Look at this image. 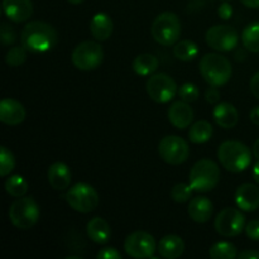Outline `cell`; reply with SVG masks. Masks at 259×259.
Segmentation results:
<instances>
[{"mask_svg": "<svg viewBox=\"0 0 259 259\" xmlns=\"http://www.w3.org/2000/svg\"><path fill=\"white\" fill-rule=\"evenodd\" d=\"M218 14H219V17L224 20H228L232 18L233 7L229 4V2H222L219 9H218Z\"/></svg>", "mask_w": 259, "mask_h": 259, "instance_id": "8d00e7d4", "label": "cell"}, {"mask_svg": "<svg viewBox=\"0 0 259 259\" xmlns=\"http://www.w3.org/2000/svg\"><path fill=\"white\" fill-rule=\"evenodd\" d=\"M47 179L48 184L51 185L52 189L62 191V190L68 189V186H70L71 180H72V174H71L70 167L66 163H63V162H55L48 168Z\"/></svg>", "mask_w": 259, "mask_h": 259, "instance_id": "ac0fdd59", "label": "cell"}, {"mask_svg": "<svg viewBox=\"0 0 259 259\" xmlns=\"http://www.w3.org/2000/svg\"><path fill=\"white\" fill-rule=\"evenodd\" d=\"M159 61L156 56L151 53H142L138 55L133 61V71L139 76H151L158 70Z\"/></svg>", "mask_w": 259, "mask_h": 259, "instance_id": "cb8c5ba5", "label": "cell"}, {"mask_svg": "<svg viewBox=\"0 0 259 259\" xmlns=\"http://www.w3.org/2000/svg\"><path fill=\"white\" fill-rule=\"evenodd\" d=\"M253 154L257 159H259V138L254 142V146H253Z\"/></svg>", "mask_w": 259, "mask_h": 259, "instance_id": "ee69618b", "label": "cell"}, {"mask_svg": "<svg viewBox=\"0 0 259 259\" xmlns=\"http://www.w3.org/2000/svg\"><path fill=\"white\" fill-rule=\"evenodd\" d=\"M168 120L175 128L186 129L194 120V110L186 101H174L168 109Z\"/></svg>", "mask_w": 259, "mask_h": 259, "instance_id": "e0dca14e", "label": "cell"}, {"mask_svg": "<svg viewBox=\"0 0 259 259\" xmlns=\"http://www.w3.org/2000/svg\"><path fill=\"white\" fill-rule=\"evenodd\" d=\"M40 210L33 197H17L9 207V219L15 228L28 230L39 220Z\"/></svg>", "mask_w": 259, "mask_h": 259, "instance_id": "8992f818", "label": "cell"}, {"mask_svg": "<svg viewBox=\"0 0 259 259\" xmlns=\"http://www.w3.org/2000/svg\"><path fill=\"white\" fill-rule=\"evenodd\" d=\"M67 2L71 3V4H73V5H78V4H81V3L85 2V0H67Z\"/></svg>", "mask_w": 259, "mask_h": 259, "instance_id": "f6af8a7d", "label": "cell"}, {"mask_svg": "<svg viewBox=\"0 0 259 259\" xmlns=\"http://www.w3.org/2000/svg\"><path fill=\"white\" fill-rule=\"evenodd\" d=\"M86 233L96 244H106L111 237V228L105 219L95 217L86 225Z\"/></svg>", "mask_w": 259, "mask_h": 259, "instance_id": "7402d4cb", "label": "cell"}, {"mask_svg": "<svg viewBox=\"0 0 259 259\" xmlns=\"http://www.w3.org/2000/svg\"><path fill=\"white\" fill-rule=\"evenodd\" d=\"M253 177H254L255 182L259 185V159L257 163L254 164V167H253Z\"/></svg>", "mask_w": 259, "mask_h": 259, "instance_id": "7bdbcfd3", "label": "cell"}, {"mask_svg": "<svg viewBox=\"0 0 259 259\" xmlns=\"http://www.w3.org/2000/svg\"><path fill=\"white\" fill-rule=\"evenodd\" d=\"M124 249H125L126 254L132 258H152L157 250L156 240H154L153 235L149 233L138 230L126 237L125 242H124Z\"/></svg>", "mask_w": 259, "mask_h": 259, "instance_id": "7c38bea8", "label": "cell"}, {"mask_svg": "<svg viewBox=\"0 0 259 259\" xmlns=\"http://www.w3.org/2000/svg\"><path fill=\"white\" fill-rule=\"evenodd\" d=\"M190 186L196 192H209L217 187L220 180L219 166L211 159H200L190 171Z\"/></svg>", "mask_w": 259, "mask_h": 259, "instance_id": "277c9868", "label": "cell"}, {"mask_svg": "<svg viewBox=\"0 0 259 259\" xmlns=\"http://www.w3.org/2000/svg\"><path fill=\"white\" fill-rule=\"evenodd\" d=\"M214 225L217 233L222 237H237L245 230V217L240 209L227 207L217 215Z\"/></svg>", "mask_w": 259, "mask_h": 259, "instance_id": "30bf717a", "label": "cell"}, {"mask_svg": "<svg viewBox=\"0 0 259 259\" xmlns=\"http://www.w3.org/2000/svg\"><path fill=\"white\" fill-rule=\"evenodd\" d=\"M220 2H230V0H220Z\"/></svg>", "mask_w": 259, "mask_h": 259, "instance_id": "bcb514c9", "label": "cell"}, {"mask_svg": "<svg viewBox=\"0 0 259 259\" xmlns=\"http://www.w3.org/2000/svg\"><path fill=\"white\" fill-rule=\"evenodd\" d=\"M29 185L25 179L19 175H13L5 180V191L13 197H22L28 192Z\"/></svg>", "mask_w": 259, "mask_h": 259, "instance_id": "4316f807", "label": "cell"}, {"mask_svg": "<svg viewBox=\"0 0 259 259\" xmlns=\"http://www.w3.org/2000/svg\"><path fill=\"white\" fill-rule=\"evenodd\" d=\"M0 35H2V42L4 46H9V45H13V43L15 42V39H17V34H15L14 29H13L10 25L8 24H3L2 25V32H0Z\"/></svg>", "mask_w": 259, "mask_h": 259, "instance_id": "836d02e7", "label": "cell"}, {"mask_svg": "<svg viewBox=\"0 0 259 259\" xmlns=\"http://www.w3.org/2000/svg\"><path fill=\"white\" fill-rule=\"evenodd\" d=\"M250 90H252L253 95L259 99V72L255 73L250 80Z\"/></svg>", "mask_w": 259, "mask_h": 259, "instance_id": "f35d334b", "label": "cell"}, {"mask_svg": "<svg viewBox=\"0 0 259 259\" xmlns=\"http://www.w3.org/2000/svg\"><path fill=\"white\" fill-rule=\"evenodd\" d=\"M25 109L22 103L12 98H5L0 101V121L7 125H19L25 119Z\"/></svg>", "mask_w": 259, "mask_h": 259, "instance_id": "5bb4252c", "label": "cell"}, {"mask_svg": "<svg viewBox=\"0 0 259 259\" xmlns=\"http://www.w3.org/2000/svg\"><path fill=\"white\" fill-rule=\"evenodd\" d=\"M158 153L162 161L172 166H179L187 161L190 147L184 138L179 136H167L158 144Z\"/></svg>", "mask_w": 259, "mask_h": 259, "instance_id": "9c48e42d", "label": "cell"}, {"mask_svg": "<svg viewBox=\"0 0 259 259\" xmlns=\"http://www.w3.org/2000/svg\"><path fill=\"white\" fill-rule=\"evenodd\" d=\"M200 73L210 86H224L232 77V63L219 53H206L200 61Z\"/></svg>", "mask_w": 259, "mask_h": 259, "instance_id": "3957f363", "label": "cell"}, {"mask_svg": "<svg viewBox=\"0 0 259 259\" xmlns=\"http://www.w3.org/2000/svg\"><path fill=\"white\" fill-rule=\"evenodd\" d=\"M114 23L106 13H96L90 20V32L98 42L109 39L113 34Z\"/></svg>", "mask_w": 259, "mask_h": 259, "instance_id": "44dd1931", "label": "cell"}, {"mask_svg": "<svg viewBox=\"0 0 259 259\" xmlns=\"http://www.w3.org/2000/svg\"><path fill=\"white\" fill-rule=\"evenodd\" d=\"M192 187L190 186V184H184V182H180V184H176L174 187H172L171 191V197L174 201L179 202V204H184V202L190 201L192 196Z\"/></svg>", "mask_w": 259, "mask_h": 259, "instance_id": "1f68e13d", "label": "cell"}, {"mask_svg": "<svg viewBox=\"0 0 259 259\" xmlns=\"http://www.w3.org/2000/svg\"><path fill=\"white\" fill-rule=\"evenodd\" d=\"M235 204L238 209L252 212L259 209V189L253 184H243L235 191Z\"/></svg>", "mask_w": 259, "mask_h": 259, "instance_id": "9a60e30c", "label": "cell"}, {"mask_svg": "<svg viewBox=\"0 0 259 259\" xmlns=\"http://www.w3.org/2000/svg\"><path fill=\"white\" fill-rule=\"evenodd\" d=\"M151 33L159 45L175 46L181 37V22L175 13H161L152 23Z\"/></svg>", "mask_w": 259, "mask_h": 259, "instance_id": "5b68a950", "label": "cell"}, {"mask_svg": "<svg viewBox=\"0 0 259 259\" xmlns=\"http://www.w3.org/2000/svg\"><path fill=\"white\" fill-rule=\"evenodd\" d=\"M209 255L212 259H234L238 257V252L233 243L219 242L210 248Z\"/></svg>", "mask_w": 259, "mask_h": 259, "instance_id": "f1b7e54d", "label": "cell"}, {"mask_svg": "<svg viewBox=\"0 0 259 259\" xmlns=\"http://www.w3.org/2000/svg\"><path fill=\"white\" fill-rule=\"evenodd\" d=\"M66 201L71 209L81 214L94 211L99 205V195L91 185L78 182L73 185L66 194Z\"/></svg>", "mask_w": 259, "mask_h": 259, "instance_id": "ba28073f", "label": "cell"}, {"mask_svg": "<svg viewBox=\"0 0 259 259\" xmlns=\"http://www.w3.org/2000/svg\"><path fill=\"white\" fill-rule=\"evenodd\" d=\"M146 88L149 98L158 104L169 103L179 93L176 81L163 72L152 75L147 81Z\"/></svg>", "mask_w": 259, "mask_h": 259, "instance_id": "8fae6325", "label": "cell"}, {"mask_svg": "<svg viewBox=\"0 0 259 259\" xmlns=\"http://www.w3.org/2000/svg\"><path fill=\"white\" fill-rule=\"evenodd\" d=\"M27 52L24 46H17V47H12L7 52L5 56V62L10 67H18V66L23 65L27 61Z\"/></svg>", "mask_w": 259, "mask_h": 259, "instance_id": "f546056e", "label": "cell"}, {"mask_svg": "<svg viewBox=\"0 0 259 259\" xmlns=\"http://www.w3.org/2000/svg\"><path fill=\"white\" fill-rule=\"evenodd\" d=\"M15 158L14 154L5 146L0 148V176L5 177L14 169Z\"/></svg>", "mask_w": 259, "mask_h": 259, "instance_id": "4dcf8cb0", "label": "cell"}, {"mask_svg": "<svg viewBox=\"0 0 259 259\" xmlns=\"http://www.w3.org/2000/svg\"><path fill=\"white\" fill-rule=\"evenodd\" d=\"M157 250L161 257L166 259H176L184 254L185 243L179 235L168 234L159 240Z\"/></svg>", "mask_w": 259, "mask_h": 259, "instance_id": "603a6c76", "label": "cell"}, {"mask_svg": "<svg viewBox=\"0 0 259 259\" xmlns=\"http://www.w3.org/2000/svg\"><path fill=\"white\" fill-rule=\"evenodd\" d=\"M73 66L81 71H93L104 61V50L95 40L78 43L71 56Z\"/></svg>", "mask_w": 259, "mask_h": 259, "instance_id": "52a82bcc", "label": "cell"}, {"mask_svg": "<svg viewBox=\"0 0 259 259\" xmlns=\"http://www.w3.org/2000/svg\"><path fill=\"white\" fill-rule=\"evenodd\" d=\"M250 120H252L253 124L259 126V106H255L250 110Z\"/></svg>", "mask_w": 259, "mask_h": 259, "instance_id": "60d3db41", "label": "cell"}, {"mask_svg": "<svg viewBox=\"0 0 259 259\" xmlns=\"http://www.w3.org/2000/svg\"><path fill=\"white\" fill-rule=\"evenodd\" d=\"M96 257L99 259H121V254L118 252V249H115V248L108 247L99 250Z\"/></svg>", "mask_w": 259, "mask_h": 259, "instance_id": "d590c367", "label": "cell"}, {"mask_svg": "<svg viewBox=\"0 0 259 259\" xmlns=\"http://www.w3.org/2000/svg\"><path fill=\"white\" fill-rule=\"evenodd\" d=\"M212 137V125L206 120H200L192 124L189 131V138L192 143L202 144Z\"/></svg>", "mask_w": 259, "mask_h": 259, "instance_id": "d4e9b609", "label": "cell"}, {"mask_svg": "<svg viewBox=\"0 0 259 259\" xmlns=\"http://www.w3.org/2000/svg\"><path fill=\"white\" fill-rule=\"evenodd\" d=\"M179 96L181 98V100L186 101V103H194L199 99L200 90L194 83L186 82L179 88Z\"/></svg>", "mask_w": 259, "mask_h": 259, "instance_id": "d6a6232c", "label": "cell"}, {"mask_svg": "<svg viewBox=\"0 0 259 259\" xmlns=\"http://www.w3.org/2000/svg\"><path fill=\"white\" fill-rule=\"evenodd\" d=\"M199 55V46L190 39H184L174 46V56L180 61L189 62Z\"/></svg>", "mask_w": 259, "mask_h": 259, "instance_id": "484cf974", "label": "cell"}, {"mask_svg": "<svg viewBox=\"0 0 259 259\" xmlns=\"http://www.w3.org/2000/svg\"><path fill=\"white\" fill-rule=\"evenodd\" d=\"M190 218L196 223H206L211 219L214 212V205L211 200L205 196H196L190 200L187 207Z\"/></svg>", "mask_w": 259, "mask_h": 259, "instance_id": "d6986e66", "label": "cell"}, {"mask_svg": "<svg viewBox=\"0 0 259 259\" xmlns=\"http://www.w3.org/2000/svg\"><path fill=\"white\" fill-rule=\"evenodd\" d=\"M3 10L12 22H27L33 14L32 0H3Z\"/></svg>", "mask_w": 259, "mask_h": 259, "instance_id": "2e32d148", "label": "cell"}, {"mask_svg": "<svg viewBox=\"0 0 259 259\" xmlns=\"http://www.w3.org/2000/svg\"><path fill=\"white\" fill-rule=\"evenodd\" d=\"M239 259H259V252L255 250H244L238 254Z\"/></svg>", "mask_w": 259, "mask_h": 259, "instance_id": "ab89813d", "label": "cell"}, {"mask_svg": "<svg viewBox=\"0 0 259 259\" xmlns=\"http://www.w3.org/2000/svg\"><path fill=\"white\" fill-rule=\"evenodd\" d=\"M22 46L28 52L43 53L57 45L58 35L55 28L46 22L34 20L25 24L20 35Z\"/></svg>", "mask_w": 259, "mask_h": 259, "instance_id": "6da1fadb", "label": "cell"}, {"mask_svg": "<svg viewBox=\"0 0 259 259\" xmlns=\"http://www.w3.org/2000/svg\"><path fill=\"white\" fill-rule=\"evenodd\" d=\"M205 99L207 103L217 104L220 100V91L218 90L217 86H210L206 91H205Z\"/></svg>", "mask_w": 259, "mask_h": 259, "instance_id": "74e56055", "label": "cell"}, {"mask_svg": "<svg viewBox=\"0 0 259 259\" xmlns=\"http://www.w3.org/2000/svg\"><path fill=\"white\" fill-rule=\"evenodd\" d=\"M218 158L223 168L232 174L245 171L252 163V152L239 141H225L218 149Z\"/></svg>", "mask_w": 259, "mask_h": 259, "instance_id": "7a4b0ae2", "label": "cell"}, {"mask_svg": "<svg viewBox=\"0 0 259 259\" xmlns=\"http://www.w3.org/2000/svg\"><path fill=\"white\" fill-rule=\"evenodd\" d=\"M212 116H214L215 123L223 129L234 128L238 124V120H239V114H238L235 106L233 104L227 103V101L218 104L215 106L214 111H212Z\"/></svg>", "mask_w": 259, "mask_h": 259, "instance_id": "ffe728a7", "label": "cell"}, {"mask_svg": "<svg viewBox=\"0 0 259 259\" xmlns=\"http://www.w3.org/2000/svg\"><path fill=\"white\" fill-rule=\"evenodd\" d=\"M243 4L247 8H252V9H257L259 8V0H240Z\"/></svg>", "mask_w": 259, "mask_h": 259, "instance_id": "b9f144b4", "label": "cell"}, {"mask_svg": "<svg viewBox=\"0 0 259 259\" xmlns=\"http://www.w3.org/2000/svg\"><path fill=\"white\" fill-rule=\"evenodd\" d=\"M207 46L219 52H229L238 46L239 34L232 25H215L206 32L205 35Z\"/></svg>", "mask_w": 259, "mask_h": 259, "instance_id": "4fadbf2b", "label": "cell"}, {"mask_svg": "<svg viewBox=\"0 0 259 259\" xmlns=\"http://www.w3.org/2000/svg\"><path fill=\"white\" fill-rule=\"evenodd\" d=\"M245 234L249 239L259 242V220H250L245 227Z\"/></svg>", "mask_w": 259, "mask_h": 259, "instance_id": "e575fe53", "label": "cell"}, {"mask_svg": "<svg viewBox=\"0 0 259 259\" xmlns=\"http://www.w3.org/2000/svg\"><path fill=\"white\" fill-rule=\"evenodd\" d=\"M242 40L244 47L253 53H259V22L252 23L243 30Z\"/></svg>", "mask_w": 259, "mask_h": 259, "instance_id": "83f0119b", "label": "cell"}]
</instances>
